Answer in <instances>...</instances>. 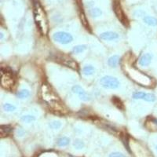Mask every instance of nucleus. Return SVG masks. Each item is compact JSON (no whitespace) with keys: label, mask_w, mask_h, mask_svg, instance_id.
<instances>
[{"label":"nucleus","mask_w":157,"mask_h":157,"mask_svg":"<svg viewBox=\"0 0 157 157\" xmlns=\"http://www.w3.org/2000/svg\"><path fill=\"white\" fill-rule=\"evenodd\" d=\"M33 14H34L35 21L38 29L39 30L41 34L43 35H46L49 30L48 19H47V16L44 9L38 1L34 2Z\"/></svg>","instance_id":"1"},{"label":"nucleus","mask_w":157,"mask_h":157,"mask_svg":"<svg viewBox=\"0 0 157 157\" xmlns=\"http://www.w3.org/2000/svg\"><path fill=\"white\" fill-rule=\"evenodd\" d=\"M41 94L43 101L50 106L52 109L59 110L62 108L60 99L47 84H43L41 89Z\"/></svg>","instance_id":"2"},{"label":"nucleus","mask_w":157,"mask_h":157,"mask_svg":"<svg viewBox=\"0 0 157 157\" xmlns=\"http://www.w3.org/2000/svg\"><path fill=\"white\" fill-rule=\"evenodd\" d=\"M16 83V79L13 71L7 69H1V85L3 88L11 90Z\"/></svg>","instance_id":"3"},{"label":"nucleus","mask_w":157,"mask_h":157,"mask_svg":"<svg viewBox=\"0 0 157 157\" xmlns=\"http://www.w3.org/2000/svg\"><path fill=\"white\" fill-rule=\"evenodd\" d=\"M54 60L56 62L59 63L60 65L64 66H66L68 68L73 69V70H79V65L78 63L74 60L71 57L66 54H58L55 55L54 57Z\"/></svg>","instance_id":"4"},{"label":"nucleus","mask_w":157,"mask_h":157,"mask_svg":"<svg viewBox=\"0 0 157 157\" xmlns=\"http://www.w3.org/2000/svg\"><path fill=\"white\" fill-rule=\"evenodd\" d=\"M100 84L104 88L116 90L120 87V83L117 78L111 75H105L100 80Z\"/></svg>","instance_id":"5"},{"label":"nucleus","mask_w":157,"mask_h":157,"mask_svg":"<svg viewBox=\"0 0 157 157\" xmlns=\"http://www.w3.org/2000/svg\"><path fill=\"white\" fill-rule=\"evenodd\" d=\"M53 39L60 44H69L73 41V37L70 33L66 31H57L53 35Z\"/></svg>","instance_id":"6"},{"label":"nucleus","mask_w":157,"mask_h":157,"mask_svg":"<svg viewBox=\"0 0 157 157\" xmlns=\"http://www.w3.org/2000/svg\"><path fill=\"white\" fill-rule=\"evenodd\" d=\"M113 8H114V11L116 16H117L118 19L121 21V23L125 26L128 25V20H127V18L126 17L124 12L123 11V10L121 8L120 4L119 3V1H116L115 0L114 3H113Z\"/></svg>","instance_id":"7"},{"label":"nucleus","mask_w":157,"mask_h":157,"mask_svg":"<svg viewBox=\"0 0 157 157\" xmlns=\"http://www.w3.org/2000/svg\"><path fill=\"white\" fill-rule=\"evenodd\" d=\"M133 98L137 100H144L149 102H154L156 101V96L154 94L145 92H135L133 94Z\"/></svg>","instance_id":"8"},{"label":"nucleus","mask_w":157,"mask_h":157,"mask_svg":"<svg viewBox=\"0 0 157 157\" xmlns=\"http://www.w3.org/2000/svg\"><path fill=\"white\" fill-rule=\"evenodd\" d=\"M72 92L74 93V94H77L79 97H80V99L83 101H90L91 99V97L90 96V94H88L86 93L85 90H84V89L82 88L81 86H79V85H75L72 87Z\"/></svg>","instance_id":"9"},{"label":"nucleus","mask_w":157,"mask_h":157,"mask_svg":"<svg viewBox=\"0 0 157 157\" xmlns=\"http://www.w3.org/2000/svg\"><path fill=\"white\" fill-rule=\"evenodd\" d=\"M119 35L114 31H105L100 35V38L101 39L105 41H112L119 39Z\"/></svg>","instance_id":"10"},{"label":"nucleus","mask_w":157,"mask_h":157,"mask_svg":"<svg viewBox=\"0 0 157 157\" xmlns=\"http://www.w3.org/2000/svg\"><path fill=\"white\" fill-rule=\"evenodd\" d=\"M152 60V55L151 54H149V53L145 54L139 59V65L141 66H143V67H147L150 65Z\"/></svg>","instance_id":"11"},{"label":"nucleus","mask_w":157,"mask_h":157,"mask_svg":"<svg viewBox=\"0 0 157 157\" xmlns=\"http://www.w3.org/2000/svg\"><path fill=\"white\" fill-rule=\"evenodd\" d=\"M12 128L9 125H2L0 127V134H1V137H4L6 136H8L9 134H10L12 131Z\"/></svg>","instance_id":"12"},{"label":"nucleus","mask_w":157,"mask_h":157,"mask_svg":"<svg viewBox=\"0 0 157 157\" xmlns=\"http://www.w3.org/2000/svg\"><path fill=\"white\" fill-rule=\"evenodd\" d=\"M119 62H120V56H118V55L111 56L109 57V60H108V64L111 68H116L118 65Z\"/></svg>","instance_id":"13"},{"label":"nucleus","mask_w":157,"mask_h":157,"mask_svg":"<svg viewBox=\"0 0 157 157\" xmlns=\"http://www.w3.org/2000/svg\"><path fill=\"white\" fill-rule=\"evenodd\" d=\"M96 69L94 66L92 65H86L83 69V74L84 75L89 76V75H92L95 73Z\"/></svg>","instance_id":"14"},{"label":"nucleus","mask_w":157,"mask_h":157,"mask_svg":"<svg viewBox=\"0 0 157 157\" xmlns=\"http://www.w3.org/2000/svg\"><path fill=\"white\" fill-rule=\"evenodd\" d=\"M143 20L145 24L149 26H156L157 25V19L154 17L150 16H145L143 18Z\"/></svg>","instance_id":"15"},{"label":"nucleus","mask_w":157,"mask_h":157,"mask_svg":"<svg viewBox=\"0 0 157 157\" xmlns=\"http://www.w3.org/2000/svg\"><path fill=\"white\" fill-rule=\"evenodd\" d=\"M17 96L18 98L20 99H24V98H28L30 96V92L29 90H26V89H23V90H20V91L17 92Z\"/></svg>","instance_id":"16"},{"label":"nucleus","mask_w":157,"mask_h":157,"mask_svg":"<svg viewBox=\"0 0 157 157\" xmlns=\"http://www.w3.org/2000/svg\"><path fill=\"white\" fill-rule=\"evenodd\" d=\"M69 143H70V139L69 137H62L57 141V145L60 146V147H65V146L69 145Z\"/></svg>","instance_id":"17"},{"label":"nucleus","mask_w":157,"mask_h":157,"mask_svg":"<svg viewBox=\"0 0 157 157\" xmlns=\"http://www.w3.org/2000/svg\"><path fill=\"white\" fill-rule=\"evenodd\" d=\"M73 146H74L75 149L81 150L85 147V143L83 142L81 139H75L73 142Z\"/></svg>","instance_id":"18"},{"label":"nucleus","mask_w":157,"mask_h":157,"mask_svg":"<svg viewBox=\"0 0 157 157\" xmlns=\"http://www.w3.org/2000/svg\"><path fill=\"white\" fill-rule=\"evenodd\" d=\"M86 45H78V46H75V47H73L72 49V52L74 53V54H80V53H82V52L85 51L86 50Z\"/></svg>","instance_id":"19"},{"label":"nucleus","mask_w":157,"mask_h":157,"mask_svg":"<svg viewBox=\"0 0 157 157\" xmlns=\"http://www.w3.org/2000/svg\"><path fill=\"white\" fill-rule=\"evenodd\" d=\"M80 19H81V21H82L83 26L86 28V29L90 30V26H89L88 21H87V19H86V16H85V14L83 13V10H82V12H80Z\"/></svg>","instance_id":"20"},{"label":"nucleus","mask_w":157,"mask_h":157,"mask_svg":"<svg viewBox=\"0 0 157 157\" xmlns=\"http://www.w3.org/2000/svg\"><path fill=\"white\" fill-rule=\"evenodd\" d=\"M90 14L92 17H98L102 14V11L99 8H93L90 10Z\"/></svg>","instance_id":"21"},{"label":"nucleus","mask_w":157,"mask_h":157,"mask_svg":"<svg viewBox=\"0 0 157 157\" xmlns=\"http://www.w3.org/2000/svg\"><path fill=\"white\" fill-rule=\"evenodd\" d=\"M3 109L6 111H9V112H12V111H14L16 110V106L12 105V104H10V103H6L4 104L3 106Z\"/></svg>","instance_id":"22"},{"label":"nucleus","mask_w":157,"mask_h":157,"mask_svg":"<svg viewBox=\"0 0 157 157\" xmlns=\"http://www.w3.org/2000/svg\"><path fill=\"white\" fill-rule=\"evenodd\" d=\"M36 120L35 117L34 116H31V115H26V116H23L22 117H21V120L24 122V123H32V122H34L35 120Z\"/></svg>","instance_id":"23"},{"label":"nucleus","mask_w":157,"mask_h":157,"mask_svg":"<svg viewBox=\"0 0 157 157\" xmlns=\"http://www.w3.org/2000/svg\"><path fill=\"white\" fill-rule=\"evenodd\" d=\"M62 126V123H60V121H52L51 123L49 124V126L53 130H58L60 129Z\"/></svg>","instance_id":"24"},{"label":"nucleus","mask_w":157,"mask_h":157,"mask_svg":"<svg viewBox=\"0 0 157 157\" xmlns=\"http://www.w3.org/2000/svg\"><path fill=\"white\" fill-rule=\"evenodd\" d=\"M112 101H113L114 105L117 107L118 109H123V103H122V101H120V98H118L117 97H112Z\"/></svg>","instance_id":"25"},{"label":"nucleus","mask_w":157,"mask_h":157,"mask_svg":"<svg viewBox=\"0 0 157 157\" xmlns=\"http://www.w3.org/2000/svg\"><path fill=\"white\" fill-rule=\"evenodd\" d=\"M109 157H126L123 153L119 152H111V154L109 155Z\"/></svg>","instance_id":"26"},{"label":"nucleus","mask_w":157,"mask_h":157,"mask_svg":"<svg viewBox=\"0 0 157 157\" xmlns=\"http://www.w3.org/2000/svg\"><path fill=\"white\" fill-rule=\"evenodd\" d=\"M145 14V13L144 11H142V10H137V11L134 12V15L136 16V17H142V16H144V15Z\"/></svg>","instance_id":"27"},{"label":"nucleus","mask_w":157,"mask_h":157,"mask_svg":"<svg viewBox=\"0 0 157 157\" xmlns=\"http://www.w3.org/2000/svg\"><path fill=\"white\" fill-rule=\"evenodd\" d=\"M156 150H157V145H156Z\"/></svg>","instance_id":"28"}]
</instances>
